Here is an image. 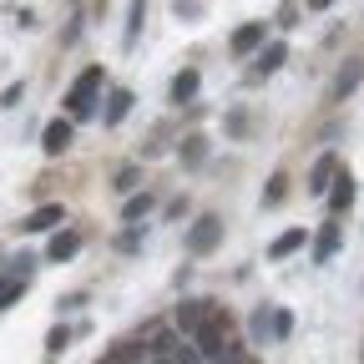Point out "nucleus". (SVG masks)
Returning a JSON list of instances; mask_svg holds the SVG:
<instances>
[{
    "mask_svg": "<svg viewBox=\"0 0 364 364\" xmlns=\"http://www.w3.org/2000/svg\"><path fill=\"white\" fill-rule=\"evenodd\" d=\"M102 81H107L102 66H86V71L71 81V91H66V112H71V122H86L91 112H97V91H102Z\"/></svg>",
    "mask_w": 364,
    "mask_h": 364,
    "instance_id": "obj_1",
    "label": "nucleus"
},
{
    "mask_svg": "<svg viewBox=\"0 0 364 364\" xmlns=\"http://www.w3.org/2000/svg\"><path fill=\"white\" fill-rule=\"evenodd\" d=\"M218 243H223V218H218V213H203V218L188 228V253H193V258H208Z\"/></svg>",
    "mask_w": 364,
    "mask_h": 364,
    "instance_id": "obj_2",
    "label": "nucleus"
},
{
    "mask_svg": "<svg viewBox=\"0 0 364 364\" xmlns=\"http://www.w3.org/2000/svg\"><path fill=\"white\" fill-rule=\"evenodd\" d=\"M208 318H213V304H208V299H182V304H177V314H172V329L193 339V334L208 324Z\"/></svg>",
    "mask_w": 364,
    "mask_h": 364,
    "instance_id": "obj_3",
    "label": "nucleus"
},
{
    "mask_svg": "<svg viewBox=\"0 0 364 364\" xmlns=\"http://www.w3.org/2000/svg\"><path fill=\"white\" fill-rule=\"evenodd\" d=\"M71 136H76L71 117H56V122H46V132H41V152H46V157H61V152L71 147Z\"/></svg>",
    "mask_w": 364,
    "mask_h": 364,
    "instance_id": "obj_4",
    "label": "nucleus"
},
{
    "mask_svg": "<svg viewBox=\"0 0 364 364\" xmlns=\"http://www.w3.org/2000/svg\"><path fill=\"white\" fill-rule=\"evenodd\" d=\"M339 243H344V223L334 218V223H324V228H318V238H314V263H318V268H324V263H334Z\"/></svg>",
    "mask_w": 364,
    "mask_h": 364,
    "instance_id": "obj_5",
    "label": "nucleus"
},
{
    "mask_svg": "<svg viewBox=\"0 0 364 364\" xmlns=\"http://www.w3.org/2000/svg\"><path fill=\"white\" fill-rule=\"evenodd\" d=\"M359 81H364V56H349L339 66V76H334V102H349L354 91H359Z\"/></svg>",
    "mask_w": 364,
    "mask_h": 364,
    "instance_id": "obj_6",
    "label": "nucleus"
},
{
    "mask_svg": "<svg viewBox=\"0 0 364 364\" xmlns=\"http://www.w3.org/2000/svg\"><path fill=\"white\" fill-rule=\"evenodd\" d=\"M329 208H334V218H344L354 208V177H349V167H339L334 182H329Z\"/></svg>",
    "mask_w": 364,
    "mask_h": 364,
    "instance_id": "obj_7",
    "label": "nucleus"
},
{
    "mask_svg": "<svg viewBox=\"0 0 364 364\" xmlns=\"http://www.w3.org/2000/svg\"><path fill=\"white\" fill-rule=\"evenodd\" d=\"M228 51H233V56H253V51H263V21L238 26V31H233V41H228Z\"/></svg>",
    "mask_w": 364,
    "mask_h": 364,
    "instance_id": "obj_8",
    "label": "nucleus"
},
{
    "mask_svg": "<svg viewBox=\"0 0 364 364\" xmlns=\"http://www.w3.org/2000/svg\"><path fill=\"white\" fill-rule=\"evenodd\" d=\"M334 172H339V157L324 152V157L309 167V193H314V198H324V193H329V182H334Z\"/></svg>",
    "mask_w": 364,
    "mask_h": 364,
    "instance_id": "obj_9",
    "label": "nucleus"
},
{
    "mask_svg": "<svg viewBox=\"0 0 364 364\" xmlns=\"http://www.w3.org/2000/svg\"><path fill=\"white\" fill-rule=\"evenodd\" d=\"M66 223V213H61V203H46V208H36L21 228H26V233H51V228H61Z\"/></svg>",
    "mask_w": 364,
    "mask_h": 364,
    "instance_id": "obj_10",
    "label": "nucleus"
},
{
    "mask_svg": "<svg viewBox=\"0 0 364 364\" xmlns=\"http://www.w3.org/2000/svg\"><path fill=\"white\" fill-rule=\"evenodd\" d=\"M304 243H309V233H304V228H289V233H279V238L268 243V258H273V263H284V258H294Z\"/></svg>",
    "mask_w": 364,
    "mask_h": 364,
    "instance_id": "obj_11",
    "label": "nucleus"
},
{
    "mask_svg": "<svg viewBox=\"0 0 364 364\" xmlns=\"http://www.w3.org/2000/svg\"><path fill=\"white\" fill-rule=\"evenodd\" d=\"M76 253H81V233H76V228H66V233H56L51 243H46V258H51V263H66Z\"/></svg>",
    "mask_w": 364,
    "mask_h": 364,
    "instance_id": "obj_12",
    "label": "nucleus"
},
{
    "mask_svg": "<svg viewBox=\"0 0 364 364\" xmlns=\"http://www.w3.org/2000/svg\"><path fill=\"white\" fill-rule=\"evenodd\" d=\"M284 61H289V46H284V41H268L263 51H258V61H253V76H273Z\"/></svg>",
    "mask_w": 364,
    "mask_h": 364,
    "instance_id": "obj_13",
    "label": "nucleus"
},
{
    "mask_svg": "<svg viewBox=\"0 0 364 364\" xmlns=\"http://www.w3.org/2000/svg\"><path fill=\"white\" fill-rule=\"evenodd\" d=\"M132 102H136V97H132V91H127V86H117V91H112V97H107V112H102V122H107V127H117V122H127V112H132Z\"/></svg>",
    "mask_w": 364,
    "mask_h": 364,
    "instance_id": "obj_14",
    "label": "nucleus"
},
{
    "mask_svg": "<svg viewBox=\"0 0 364 364\" xmlns=\"http://www.w3.org/2000/svg\"><path fill=\"white\" fill-rule=\"evenodd\" d=\"M26 284H31V279H26V273H16V268L0 273V309H11V304L26 294Z\"/></svg>",
    "mask_w": 364,
    "mask_h": 364,
    "instance_id": "obj_15",
    "label": "nucleus"
},
{
    "mask_svg": "<svg viewBox=\"0 0 364 364\" xmlns=\"http://www.w3.org/2000/svg\"><path fill=\"white\" fill-rule=\"evenodd\" d=\"M248 334H253V344H268V339H273V309H268V304H258V309H253Z\"/></svg>",
    "mask_w": 364,
    "mask_h": 364,
    "instance_id": "obj_16",
    "label": "nucleus"
},
{
    "mask_svg": "<svg viewBox=\"0 0 364 364\" xmlns=\"http://www.w3.org/2000/svg\"><path fill=\"white\" fill-rule=\"evenodd\" d=\"M198 86H203V76H198L193 66H188V71H177V76H172V102H193V97H198Z\"/></svg>",
    "mask_w": 364,
    "mask_h": 364,
    "instance_id": "obj_17",
    "label": "nucleus"
},
{
    "mask_svg": "<svg viewBox=\"0 0 364 364\" xmlns=\"http://www.w3.org/2000/svg\"><path fill=\"white\" fill-rule=\"evenodd\" d=\"M147 359V339H122L112 349V364H142Z\"/></svg>",
    "mask_w": 364,
    "mask_h": 364,
    "instance_id": "obj_18",
    "label": "nucleus"
},
{
    "mask_svg": "<svg viewBox=\"0 0 364 364\" xmlns=\"http://www.w3.org/2000/svg\"><path fill=\"white\" fill-rule=\"evenodd\" d=\"M177 152H182V162H188V167H203V162H208V136H198V132H193V136H182V147H177Z\"/></svg>",
    "mask_w": 364,
    "mask_h": 364,
    "instance_id": "obj_19",
    "label": "nucleus"
},
{
    "mask_svg": "<svg viewBox=\"0 0 364 364\" xmlns=\"http://www.w3.org/2000/svg\"><path fill=\"white\" fill-rule=\"evenodd\" d=\"M142 21H147V0H132V6H127V46H136V36H142Z\"/></svg>",
    "mask_w": 364,
    "mask_h": 364,
    "instance_id": "obj_20",
    "label": "nucleus"
},
{
    "mask_svg": "<svg viewBox=\"0 0 364 364\" xmlns=\"http://www.w3.org/2000/svg\"><path fill=\"white\" fill-rule=\"evenodd\" d=\"M284 198H289V177L279 172V177H268V188H263V203H268V208H279Z\"/></svg>",
    "mask_w": 364,
    "mask_h": 364,
    "instance_id": "obj_21",
    "label": "nucleus"
},
{
    "mask_svg": "<svg viewBox=\"0 0 364 364\" xmlns=\"http://www.w3.org/2000/svg\"><path fill=\"white\" fill-rule=\"evenodd\" d=\"M223 127H228V136H248V112H243V107H233Z\"/></svg>",
    "mask_w": 364,
    "mask_h": 364,
    "instance_id": "obj_22",
    "label": "nucleus"
},
{
    "mask_svg": "<svg viewBox=\"0 0 364 364\" xmlns=\"http://www.w3.org/2000/svg\"><path fill=\"white\" fill-rule=\"evenodd\" d=\"M147 208H152V193H142V198H127V208H122V218H127V223H136V218H142Z\"/></svg>",
    "mask_w": 364,
    "mask_h": 364,
    "instance_id": "obj_23",
    "label": "nucleus"
},
{
    "mask_svg": "<svg viewBox=\"0 0 364 364\" xmlns=\"http://www.w3.org/2000/svg\"><path fill=\"white\" fill-rule=\"evenodd\" d=\"M66 344H71V329H66V324H56L51 334H46V354H61Z\"/></svg>",
    "mask_w": 364,
    "mask_h": 364,
    "instance_id": "obj_24",
    "label": "nucleus"
},
{
    "mask_svg": "<svg viewBox=\"0 0 364 364\" xmlns=\"http://www.w3.org/2000/svg\"><path fill=\"white\" fill-rule=\"evenodd\" d=\"M294 334V314L289 309H273V339H289Z\"/></svg>",
    "mask_w": 364,
    "mask_h": 364,
    "instance_id": "obj_25",
    "label": "nucleus"
},
{
    "mask_svg": "<svg viewBox=\"0 0 364 364\" xmlns=\"http://www.w3.org/2000/svg\"><path fill=\"white\" fill-rule=\"evenodd\" d=\"M172 16L177 21H198L203 16V0H172Z\"/></svg>",
    "mask_w": 364,
    "mask_h": 364,
    "instance_id": "obj_26",
    "label": "nucleus"
},
{
    "mask_svg": "<svg viewBox=\"0 0 364 364\" xmlns=\"http://www.w3.org/2000/svg\"><path fill=\"white\" fill-rule=\"evenodd\" d=\"M136 177H142L136 167H122V172H117V193H132V188H136Z\"/></svg>",
    "mask_w": 364,
    "mask_h": 364,
    "instance_id": "obj_27",
    "label": "nucleus"
},
{
    "mask_svg": "<svg viewBox=\"0 0 364 364\" xmlns=\"http://www.w3.org/2000/svg\"><path fill=\"white\" fill-rule=\"evenodd\" d=\"M117 248H122V253H136V248H142V233H136V228H127V233L117 238Z\"/></svg>",
    "mask_w": 364,
    "mask_h": 364,
    "instance_id": "obj_28",
    "label": "nucleus"
},
{
    "mask_svg": "<svg viewBox=\"0 0 364 364\" xmlns=\"http://www.w3.org/2000/svg\"><path fill=\"white\" fill-rule=\"evenodd\" d=\"M56 309H61V314H81V309H86V294H66Z\"/></svg>",
    "mask_w": 364,
    "mask_h": 364,
    "instance_id": "obj_29",
    "label": "nucleus"
},
{
    "mask_svg": "<svg viewBox=\"0 0 364 364\" xmlns=\"http://www.w3.org/2000/svg\"><path fill=\"white\" fill-rule=\"evenodd\" d=\"M294 16H299V0H284V11H279V26H294Z\"/></svg>",
    "mask_w": 364,
    "mask_h": 364,
    "instance_id": "obj_30",
    "label": "nucleus"
},
{
    "mask_svg": "<svg viewBox=\"0 0 364 364\" xmlns=\"http://www.w3.org/2000/svg\"><path fill=\"white\" fill-rule=\"evenodd\" d=\"M334 6V0H309V11H329Z\"/></svg>",
    "mask_w": 364,
    "mask_h": 364,
    "instance_id": "obj_31",
    "label": "nucleus"
},
{
    "mask_svg": "<svg viewBox=\"0 0 364 364\" xmlns=\"http://www.w3.org/2000/svg\"><path fill=\"white\" fill-rule=\"evenodd\" d=\"M107 364H112V359H107Z\"/></svg>",
    "mask_w": 364,
    "mask_h": 364,
    "instance_id": "obj_32",
    "label": "nucleus"
}]
</instances>
